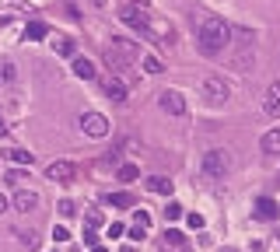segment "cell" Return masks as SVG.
<instances>
[{
	"label": "cell",
	"instance_id": "obj_1",
	"mask_svg": "<svg viewBox=\"0 0 280 252\" xmlns=\"http://www.w3.org/2000/svg\"><path fill=\"white\" fill-rule=\"evenodd\" d=\"M228 42H231V25H228L224 18L207 14V18L200 21V32H196V46H200V53H203V56H221Z\"/></svg>",
	"mask_w": 280,
	"mask_h": 252
},
{
	"label": "cell",
	"instance_id": "obj_2",
	"mask_svg": "<svg viewBox=\"0 0 280 252\" xmlns=\"http://www.w3.org/2000/svg\"><path fill=\"white\" fill-rule=\"evenodd\" d=\"M228 168H231L228 151L214 147V151H207V154H203V172H207L210 179H224V175H228Z\"/></svg>",
	"mask_w": 280,
	"mask_h": 252
},
{
	"label": "cell",
	"instance_id": "obj_3",
	"mask_svg": "<svg viewBox=\"0 0 280 252\" xmlns=\"http://www.w3.org/2000/svg\"><path fill=\"white\" fill-rule=\"evenodd\" d=\"M102 60H105V67L116 74V77H123V81H133L130 77V67H133V60H126L119 49H112V46H105V53H102Z\"/></svg>",
	"mask_w": 280,
	"mask_h": 252
},
{
	"label": "cell",
	"instance_id": "obj_4",
	"mask_svg": "<svg viewBox=\"0 0 280 252\" xmlns=\"http://www.w3.org/2000/svg\"><path fill=\"white\" fill-rule=\"evenodd\" d=\"M81 130L88 133V137H109V119L102 116V112H81Z\"/></svg>",
	"mask_w": 280,
	"mask_h": 252
},
{
	"label": "cell",
	"instance_id": "obj_5",
	"mask_svg": "<svg viewBox=\"0 0 280 252\" xmlns=\"http://www.w3.org/2000/svg\"><path fill=\"white\" fill-rule=\"evenodd\" d=\"M158 105H161V112H168V116H186V98H182L179 91H161V95H158Z\"/></svg>",
	"mask_w": 280,
	"mask_h": 252
},
{
	"label": "cell",
	"instance_id": "obj_6",
	"mask_svg": "<svg viewBox=\"0 0 280 252\" xmlns=\"http://www.w3.org/2000/svg\"><path fill=\"white\" fill-rule=\"evenodd\" d=\"M203 98H207L210 105H224L228 102V84L221 81V77H207L203 81Z\"/></svg>",
	"mask_w": 280,
	"mask_h": 252
},
{
	"label": "cell",
	"instance_id": "obj_7",
	"mask_svg": "<svg viewBox=\"0 0 280 252\" xmlns=\"http://www.w3.org/2000/svg\"><path fill=\"white\" fill-rule=\"evenodd\" d=\"M119 18H123L130 28H137V32H147V18H151V14H147L144 7H137V4H130V7H123V14H119Z\"/></svg>",
	"mask_w": 280,
	"mask_h": 252
},
{
	"label": "cell",
	"instance_id": "obj_8",
	"mask_svg": "<svg viewBox=\"0 0 280 252\" xmlns=\"http://www.w3.org/2000/svg\"><path fill=\"white\" fill-rule=\"evenodd\" d=\"M161 249L165 252H189V238L175 228H165V238H161Z\"/></svg>",
	"mask_w": 280,
	"mask_h": 252
},
{
	"label": "cell",
	"instance_id": "obj_9",
	"mask_svg": "<svg viewBox=\"0 0 280 252\" xmlns=\"http://www.w3.org/2000/svg\"><path fill=\"white\" fill-rule=\"evenodd\" d=\"M74 175H77V168L70 161H49L46 165V179H53V182H70Z\"/></svg>",
	"mask_w": 280,
	"mask_h": 252
},
{
	"label": "cell",
	"instance_id": "obj_10",
	"mask_svg": "<svg viewBox=\"0 0 280 252\" xmlns=\"http://www.w3.org/2000/svg\"><path fill=\"white\" fill-rule=\"evenodd\" d=\"M39 203H42V196H39L35 189H18V193H14V207H18L21 214H32Z\"/></svg>",
	"mask_w": 280,
	"mask_h": 252
},
{
	"label": "cell",
	"instance_id": "obj_11",
	"mask_svg": "<svg viewBox=\"0 0 280 252\" xmlns=\"http://www.w3.org/2000/svg\"><path fill=\"white\" fill-rule=\"evenodd\" d=\"M252 214H256L259 221H277V217H280V207L273 203V200H270V196H259V200H256V210H252Z\"/></svg>",
	"mask_w": 280,
	"mask_h": 252
},
{
	"label": "cell",
	"instance_id": "obj_12",
	"mask_svg": "<svg viewBox=\"0 0 280 252\" xmlns=\"http://www.w3.org/2000/svg\"><path fill=\"white\" fill-rule=\"evenodd\" d=\"M109 46H112V49H119L126 60H137V56H140L137 42H133V39H126V35H112V42H109Z\"/></svg>",
	"mask_w": 280,
	"mask_h": 252
},
{
	"label": "cell",
	"instance_id": "obj_13",
	"mask_svg": "<svg viewBox=\"0 0 280 252\" xmlns=\"http://www.w3.org/2000/svg\"><path fill=\"white\" fill-rule=\"evenodd\" d=\"M74 74H77L81 81H95V77H98V70H95V63H91L88 56H74Z\"/></svg>",
	"mask_w": 280,
	"mask_h": 252
},
{
	"label": "cell",
	"instance_id": "obj_14",
	"mask_svg": "<svg viewBox=\"0 0 280 252\" xmlns=\"http://www.w3.org/2000/svg\"><path fill=\"white\" fill-rule=\"evenodd\" d=\"M105 95H109V98H112V102H126V81H123V77H116V74H112V77H109V81H105Z\"/></svg>",
	"mask_w": 280,
	"mask_h": 252
},
{
	"label": "cell",
	"instance_id": "obj_15",
	"mask_svg": "<svg viewBox=\"0 0 280 252\" xmlns=\"http://www.w3.org/2000/svg\"><path fill=\"white\" fill-rule=\"evenodd\" d=\"M0 158L11 161V165H32V161H35V154H28V151H21V147H7V151H0Z\"/></svg>",
	"mask_w": 280,
	"mask_h": 252
},
{
	"label": "cell",
	"instance_id": "obj_16",
	"mask_svg": "<svg viewBox=\"0 0 280 252\" xmlns=\"http://www.w3.org/2000/svg\"><path fill=\"white\" fill-rule=\"evenodd\" d=\"M144 186H147L151 193H158V196H172V186H175V182H172V179H165V175H151Z\"/></svg>",
	"mask_w": 280,
	"mask_h": 252
},
{
	"label": "cell",
	"instance_id": "obj_17",
	"mask_svg": "<svg viewBox=\"0 0 280 252\" xmlns=\"http://www.w3.org/2000/svg\"><path fill=\"white\" fill-rule=\"evenodd\" d=\"M231 63H235V70H249V67L256 63V53H252V42H249V46H245V49H242V53H238V56H235Z\"/></svg>",
	"mask_w": 280,
	"mask_h": 252
},
{
	"label": "cell",
	"instance_id": "obj_18",
	"mask_svg": "<svg viewBox=\"0 0 280 252\" xmlns=\"http://www.w3.org/2000/svg\"><path fill=\"white\" fill-rule=\"evenodd\" d=\"M263 151L266 154H280V130H270V133H263Z\"/></svg>",
	"mask_w": 280,
	"mask_h": 252
},
{
	"label": "cell",
	"instance_id": "obj_19",
	"mask_svg": "<svg viewBox=\"0 0 280 252\" xmlns=\"http://www.w3.org/2000/svg\"><path fill=\"white\" fill-rule=\"evenodd\" d=\"M53 49H56V56H74V39L56 35V39H53Z\"/></svg>",
	"mask_w": 280,
	"mask_h": 252
},
{
	"label": "cell",
	"instance_id": "obj_20",
	"mask_svg": "<svg viewBox=\"0 0 280 252\" xmlns=\"http://www.w3.org/2000/svg\"><path fill=\"white\" fill-rule=\"evenodd\" d=\"M25 35H28V39H46L49 28H46V21H32V25L25 28Z\"/></svg>",
	"mask_w": 280,
	"mask_h": 252
},
{
	"label": "cell",
	"instance_id": "obj_21",
	"mask_svg": "<svg viewBox=\"0 0 280 252\" xmlns=\"http://www.w3.org/2000/svg\"><path fill=\"white\" fill-rule=\"evenodd\" d=\"M109 203L119 207V210H126V207H133V196L130 193H109Z\"/></svg>",
	"mask_w": 280,
	"mask_h": 252
},
{
	"label": "cell",
	"instance_id": "obj_22",
	"mask_svg": "<svg viewBox=\"0 0 280 252\" xmlns=\"http://www.w3.org/2000/svg\"><path fill=\"white\" fill-rule=\"evenodd\" d=\"M186 210H182V203H175V200H168V207H165V221H179Z\"/></svg>",
	"mask_w": 280,
	"mask_h": 252
},
{
	"label": "cell",
	"instance_id": "obj_23",
	"mask_svg": "<svg viewBox=\"0 0 280 252\" xmlns=\"http://www.w3.org/2000/svg\"><path fill=\"white\" fill-rule=\"evenodd\" d=\"M144 70H147V74H161V70H165V63H161L158 56H144Z\"/></svg>",
	"mask_w": 280,
	"mask_h": 252
},
{
	"label": "cell",
	"instance_id": "obj_24",
	"mask_svg": "<svg viewBox=\"0 0 280 252\" xmlns=\"http://www.w3.org/2000/svg\"><path fill=\"white\" fill-rule=\"evenodd\" d=\"M137 175H140L137 165H119V179H123V182H133Z\"/></svg>",
	"mask_w": 280,
	"mask_h": 252
},
{
	"label": "cell",
	"instance_id": "obj_25",
	"mask_svg": "<svg viewBox=\"0 0 280 252\" xmlns=\"http://www.w3.org/2000/svg\"><path fill=\"white\" fill-rule=\"evenodd\" d=\"M133 224H140V228H151V214H147V210H133Z\"/></svg>",
	"mask_w": 280,
	"mask_h": 252
},
{
	"label": "cell",
	"instance_id": "obj_26",
	"mask_svg": "<svg viewBox=\"0 0 280 252\" xmlns=\"http://www.w3.org/2000/svg\"><path fill=\"white\" fill-rule=\"evenodd\" d=\"M53 242H70V231L63 228V224H56V228H53Z\"/></svg>",
	"mask_w": 280,
	"mask_h": 252
},
{
	"label": "cell",
	"instance_id": "obj_27",
	"mask_svg": "<svg viewBox=\"0 0 280 252\" xmlns=\"http://www.w3.org/2000/svg\"><path fill=\"white\" fill-rule=\"evenodd\" d=\"M263 109H266L270 116H280V102H277V98H270V95H266V102H263Z\"/></svg>",
	"mask_w": 280,
	"mask_h": 252
},
{
	"label": "cell",
	"instance_id": "obj_28",
	"mask_svg": "<svg viewBox=\"0 0 280 252\" xmlns=\"http://www.w3.org/2000/svg\"><path fill=\"white\" fill-rule=\"evenodd\" d=\"M0 77L4 81H14V63H0Z\"/></svg>",
	"mask_w": 280,
	"mask_h": 252
},
{
	"label": "cell",
	"instance_id": "obj_29",
	"mask_svg": "<svg viewBox=\"0 0 280 252\" xmlns=\"http://www.w3.org/2000/svg\"><path fill=\"white\" fill-rule=\"evenodd\" d=\"M7 182L11 186H25V172H7Z\"/></svg>",
	"mask_w": 280,
	"mask_h": 252
},
{
	"label": "cell",
	"instance_id": "obj_30",
	"mask_svg": "<svg viewBox=\"0 0 280 252\" xmlns=\"http://www.w3.org/2000/svg\"><path fill=\"white\" fill-rule=\"evenodd\" d=\"M186 221H189V228H193V231H200V228H203V224H207V221H203V217H200V214H189V217H186Z\"/></svg>",
	"mask_w": 280,
	"mask_h": 252
},
{
	"label": "cell",
	"instance_id": "obj_31",
	"mask_svg": "<svg viewBox=\"0 0 280 252\" xmlns=\"http://www.w3.org/2000/svg\"><path fill=\"white\" fill-rule=\"evenodd\" d=\"M119 235H126V228H123L119 221H112V224H109V238H119Z\"/></svg>",
	"mask_w": 280,
	"mask_h": 252
},
{
	"label": "cell",
	"instance_id": "obj_32",
	"mask_svg": "<svg viewBox=\"0 0 280 252\" xmlns=\"http://www.w3.org/2000/svg\"><path fill=\"white\" fill-rule=\"evenodd\" d=\"M88 224L98 228V224H102V210H88Z\"/></svg>",
	"mask_w": 280,
	"mask_h": 252
},
{
	"label": "cell",
	"instance_id": "obj_33",
	"mask_svg": "<svg viewBox=\"0 0 280 252\" xmlns=\"http://www.w3.org/2000/svg\"><path fill=\"white\" fill-rule=\"evenodd\" d=\"M60 214H63V217H74L77 210H74V203H70V200H63V203H60Z\"/></svg>",
	"mask_w": 280,
	"mask_h": 252
},
{
	"label": "cell",
	"instance_id": "obj_34",
	"mask_svg": "<svg viewBox=\"0 0 280 252\" xmlns=\"http://www.w3.org/2000/svg\"><path fill=\"white\" fill-rule=\"evenodd\" d=\"M84 245H98V235L95 231H84Z\"/></svg>",
	"mask_w": 280,
	"mask_h": 252
},
{
	"label": "cell",
	"instance_id": "obj_35",
	"mask_svg": "<svg viewBox=\"0 0 280 252\" xmlns=\"http://www.w3.org/2000/svg\"><path fill=\"white\" fill-rule=\"evenodd\" d=\"M270 98H277V102H280V81L270 84Z\"/></svg>",
	"mask_w": 280,
	"mask_h": 252
},
{
	"label": "cell",
	"instance_id": "obj_36",
	"mask_svg": "<svg viewBox=\"0 0 280 252\" xmlns=\"http://www.w3.org/2000/svg\"><path fill=\"white\" fill-rule=\"evenodd\" d=\"M4 210H7V196L0 193V214H4Z\"/></svg>",
	"mask_w": 280,
	"mask_h": 252
},
{
	"label": "cell",
	"instance_id": "obj_37",
	"mask_svg": "<svg viewBox=\"0 0 280 252\" xmlns=\"http://www.w3.org/2000/svg\"><path fill=\"white\" fill-rule=\"evenodd\" d=\"M130 4H137V7H147V4H151V0H130Z\"/></svg>",
	"mask_w": 280,
	"mask_h": 252
},
{
	"label": "cell",
	"instance_id": "obj_38",
	"mask_svg": "<svg viewBox=\"0 0 280 252\" xmlns=\"http://www.w3.org/2000/svg\"><path fill=\"white\" fill-rule=\"evenodd\" d=\"M91 252H109V249L105 245H91Z\"/></svg>",
	"mask_w": 280,
	"mask_h": 252
},
{
	"label": "cell",
	"instance_id": "obj_39",
	"mask_svg": "<svg viewBox=\"0 0 280 252\" xmlns=\"http://www.w3.org/2000/svg\"><path fill=\"white\" fill-rule=\"evenodd\" d=\"M221 252H238V249H221Z\"/></svg>",
	"mask_w": 280,
	"mask_h": 252
},
{
	"label": "cell",
	"instance_id": "obj_40",
	"mask_svg": "<svg viewBox=\"0 0 280 252\" xmlns=\"http://www.w3.org/2000/svg\"><path fill=\"white\" fill-rule=\"evenodd\" d=\"M0 133H4V119H0Z\"/></svg>",
	"mask_w": 280,
	"mask_h": 252
}]
</instances>
